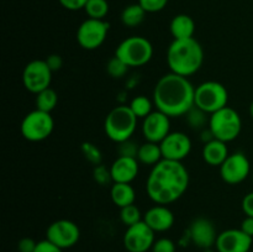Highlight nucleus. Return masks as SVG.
Instances as JSON below:
<instances>
[{
    "mask_svg": "<svg viewBox=\"0 0 253 252\" xmlns=\"http://www.w3.org/2000/svg\"><path fill=\"white\" fill-rule=\"evenodd\" d=\"M137 158L118 156L110 166L114 183H131L138 175L140 166Z\"/></svg>",
    "mask_w": 253,
    "mask_h": 252,
    "instance_id": "nucleus-19",
    "label": "nucleus"
},
{
    "mask_svg": "<svg viewBox=\"0 0 253 252\" xmlns=\"http://www.w3.org/2000/svg\"><path fill=\"white\" fill-rule=\"evenodd\" d=\"M203 62L204 51L194 37L173 40L167 49V63L172 73L188 78L202 68Z\"/></svg>",
    "mask_w": 253,
    "mask_h": 252,
    "instance_id": "nucleus-3",
    "label": "nucleus"
},
{
    "mask_svg": "<svg viewBox=\"0 0 253 252\" xmlns=\"http://www.w3.org/2000/svg\"><path fill=\"white\" fill-rule=\"evenodd\" d=\"M162 160L163 156L160 143L146 141L145 143L140 145L137 153V161L141 165L152 166L153 167V166H156Z\"/></svg>",
    "mask_w": 253,
    "mask_h": 252,
    "instance_id": "nucleus-23",
    "label": "nucleus"
},
{
    "mask_svg": "<svg viewBox=\"0 0 253 252\" xmlns=\"http://www.w3.org/2000/svg\"><path fill=\"white\" fill-rule=\"evenodd\" d=\"M229 155L226 142L216 140V138H212L203 147V160L212 167H220L229 157Z\"/></svg>",
    "mask_w": 253,
    "mask_h": 252,
    "instance_id": "nucleus-20",
    "label": "nucleus"
},
{
    "mask_svg": "<svg viewBox=\"0 0 253 252\" xmlns=\"http://www.w3.org/2000/svg\"><path fill=\"white\" fill-rule=\"evenodd\" d=\"M250 115H251V118L253 119V101L251 103V105H250Z\"/></svg>",
    "mask_w": 253,
    "mask_h": 252,
    "instance_id": "nucleus-42",
    "label": "nucleus"
},
{
    "mask_svg": "<svg viewBox=\"0 0 253 252\" xmlns=\"http://www.w3.org/2000/svg\"><path fill=\"white\" fill-rule=\"evenodd\" d=\"M54 128V120L51 113L41 111L39 109L30 111L22 119L20 131L21 135L31 142H40L52 135Z\"/></svg>",
    "mask_w": 253,
    "mask_h": 252,
    "instance_id": "nucleus-8",
    "label": "nucleus"
},
{
    "mask_svg": "<svg viewBox=\"0 0 253 252\" xmlns=\"http://www.w3.org/2000/svg\"><path fill=\"white\" fill-rule=\"evenodd\" d=\"M128 68H130V67L116 56H114L113 58L108 62V64H106V72H108L109 76L113 77L114 79H120L123 78V77H125Z\"/></svg>",
    "mask_w": 253,
    "mask_h": 252,
    "instance_id": "nucleus-30",
    "label": "nucleus"
},
{
    "mask_svg": "<svg viewBox=\"0 0 253 252\" xmlns=\"http://www.w3.org/2000/svg\"><path fill=\"white\" fill-rule=\"evenodd\" d=\"M35 252H63V250L59 249V247L56 246L54 244H52V242L48 241L47 239H44L42 240V241L37 242Z\"/></svg>",
    "mask_w": 253,
    "mask_h": 252,
    "instance_id": "nucleus-37",
    "label": "nucleus"
},
{
    "mask_svg": "<svg viewBox=\"0 0 253 252\" xmlns=\"http://www.w3.org/2000/svg\"><path fill=\"white\" fill-rule=\"evenodd\" d=\"M81 151L84 157H85V160L90 162L91 165H101L103 156H101V151L96 147V145L91 142H83L81 146Z\"/></svg>",
    "mask_w": 253,
    "mask_h": 252,
    "instance_id": "nucleus-31",
    "label": "nucleus"
},
{
    "mask_svg": "<svg viewBox=\"0 0 253 252\" xmlns=\"http://www.w3.org/2000/svg\"><path fill=\"white\" fill-rule=\"evenodd\" d=\"M115 56L128 67H142L153 57V46L146 37L131 36L119 43Z\"/></svg>",
    "mask_w": 253,
    "mask_h": 252,
    "instance_id": "nucleus-6",
    "label": "nucleus"
},
{
    "mask_svg": "<svg viewBox=\"0 0 253 252\" xmlns=\"http://www.w3.org/2000/svg\"><path fill=\"white\" fill-rule=\"evenodd\" d=\"M241 207L246 216L253 217V192L245 195L244 199H242Z\"/></svg>",
    "mask_w": 253,
    "mask_h": 252,
    "instance_id": "nucleus-40",
    "label": "nucleus"
},
{
    "mask_svg": "<svg viewBox=\"0 0 253 252\" xmlns=\"http://www.w3.org/2000/svg\"><path fill=\"white\" fill-rule=\"evenodd\" d=\"M120 220L126 227L132 226V225L137 224V222L142 221L143 216L141 210L135 204L127 205L120 209Z\"/></svg>",
    "mask_w": 253,
    "mask_h": 252,
    "instance_id": "nucleus-28",
    "label": "nucleus"
},
{
    "mask_svg": "<svg viewBox=\"0 0 253 252\" xmlns=\"http://www.w3.org/2000/svg\"><path fill=\"white\" fill-rule=\"evenodd\" d=\"M52 73L44 59H34L25 66L22 72V83L30 93L39 94L40 91L49 88L52 82Z\"/></svg>",
    "mask_w": 253,
    "mask_h": 252,
    "instance_id": "nucleus-10",
    "label": "nucleus"
},
{
    "mask_svg": "<svg viewBox=\"0 0 253 252\" xmlns=\"http://www.w3.org/2000/svg\"><path fill=\"white\" fill-rule=\"evenodd\" d=\"M138 4L146 10V12H158L165 9L168 0H138Z\"/></svg>",
    "mask_w": 253,
    "mask_h": 252,
    "instance_id": "nucleus-34",
    "label": "nucleus"
},
{
    "mask_svg": "<svg viewBox=\"0 0 253 252\" xmlns=\"http://www.w3.org/2000/svg\"><path fill=\"white\" fill-rule=\"evenodd\" d=\"M93 177L94 180H95L99 185H103V187H105L109 183L113 182L110 168H106L104 165L95 166V168H94L93 170Z\"/></svg>",
    "mask_w": 253,
    "mask_h": 252,
    "instance_id": "nucleus-32",
    "label": "nucleus"
},
{
    "mask_svg": "<svg viewBox=\"0 0 253 252\" xmlns=\"http://www.w3.org/2000/svg\"><path fill=\"white\" fill-rule=\"evenodd\" d=\"M110 197L118 208L135 204L136 193L131 183H114L110 188Z\"/></svg>",
    "mask_w": 253,
    "mask_h": 252,
    "instance_id": "nucleus-22",
    "label": "nucleus"
},
{
    "mask_svg": "<svg viewBox=\"0 0 253 252\" xmlns=\"http://www.w3.org/2000/svg\"><path fill=\"white\" fill-rule=\"evenodd\" d=\"M135 114L128 105H119L106 115L104 121V130L106 136L116 143L130 140L137 126Z\"/></svg>",
    "mask_w": 253,
    "mask_h": 252,
    "instance_id": "nucleus-4",
    "label": "nucleus"
},
{
    "mask_svg": "<svg viewBox=\"0 0 253 252\" xmlns=\"http://www.w3.org/2000/svg\"><path fill=\"white\" fill-rule=\"evenodd\" d=\"M203 252H216V251H212L211 249H209V250H204V251H203Z\"/></svg>",
    "mask_w": 253,
    "mask_h": 252,
    "instance_id": "nucleus-43",
    "label": "nucleus"
},
{
    "mask_svg": "<svg viewBox=\"0 0 253 252\" xmlns=\"http://www.w3.org/2000/svg\"><path fill=\"white\" fill-rule=\"evenodd\" d=\"M155 234L142 220L126 229L123 239L124 247L127 252H147L155 244Z\"/></svg>",
    "mask_w": 253,
    "mask_h": 252,
    "instance_id": "nucleus-12",
    "label": "nucleus"
},
{
    "mask_svg": "<svg viewBox=\"0 0 253 252\" xmlns=\"http://www.w3.org/2000/svg\"><path fill=\"white\" fill-rule=\"evenodd\" d=\"M143 221L155 232H165L174 225V214L166 205H155L143 214Z\"/></svg>",
    "mask_w": 253,
    "mask_h": 252,
    "instance_id": "nucleus-18",
    "label": "nucleus"
},
{
    "mask_svg": "<svg viewBox=\"0 0 253 252\" xmlns=\"http://www.w3.org/2000/svg\"><path fill=\"white\" fill-rule=\"evenodd\" d=\"M219 168L222 180L231 185L242 183L251 173V163L247 156L242 152L229 155Z\"/></svg>",
    "mask_w": 253,
    "mask_h": 252,
    "instance_id": "nucleus-13",
    "label": "nucleus"
},
{
    "mask_svg": "<svg viewBox=\"0 0 253 252\" xmlns=\"http://www.w3.org/2000/svg\"><path fill=\"white\" fill-rule=\"evenodd\" d=\"M110 25L105 20L86 19L77 30V41L79 46L88 51L99 48L108 36Z\"/></svg>",
    "mask_w": 253,
    "mask_h": 252,
    "instance_id": "nucleus-9",
    "label": "nucleus"
},
{
    "mask_svg": "<svg viewBox=\"0 0 253 252\" xmlns=\"http://www.w3.org/2000/svg\"><path fill=\"white\" fill-rule=\"evenodd\" d=\"M227 101H229V91L226 86L219 82L208 81L195 88V106L209 115L227 106Z\"/></svg>",
    "mask_w": 253,
    "mask_h": 252,
    "instance_id": "nucleus-7",
    "label": "nucleus"
},
{
    "mask_svg": "<svg viewBox=\"0 0 253 252\" xmlns=\"http://www.w3.org/2000/svg\"><path fill=\"white\" fill-rule=\"evenodd\" d=\"M58 1L64 9L71 10V11H77V10L84 9L88 0H58Z\"/></svg>",
    "mask_w": 253,
    "mask_h": 252,
    "instance_id": "nucleus-38",
    "label": "nucleus"
},
{
    "mask_svg": "<svg viewBox=\"0 0 253 252\" xmlns=\"http://www.w3.org/2000/svg\"><path fill=\"white\" fill-rule=\"evenodd\" d=\"M57 103H58V95L51 86L36 94V109L39 110L51 113L57 106Z\"/></svg>",
    "mask_w": 253,
    "mask_h": 252,
    "instance_id": "nucleus-25",
    "label": "nucleus"
},
{
    "mask_svg": "<svg viewBox=\"0 0 253 252\" xmlns=\"http://www.w3.org/2000/svg\"><path fill=\"white\" fill-rule=\"evenodd\" d=\"M195 88L187 77L175 73L165 74L153 89V103L157 110L169 118L187 115L194 104Z\"/></svg>",
    "mask_w": 253,
    "mask_h": 252,
    "instance_id": "nucleus-2",
    "label": "nucleus"
},
{
    "mask_svg": "<svg viewBox=\"0 0 253 252\" xmlns=\"http://www.w3.org/2000/svg\"><path fill=\"white\" fill-rule=\"evenodd\" d=\"M240 229L247 234L249 236H251L253 239V217L252 216H246L241 222V227Z\"/></svg>",
    "mask_w": 253,
    "mask_h": 252,
    "instance_id": "nucleus-41",
    "label": "nucleus"
},
{
    "mask_svg": "<svg viewBox=\"0 0 253 252\" xmlns=\"http://www.w3.org/2000/svg\"><path fill=\"white\" fill-rule=\"evenodd\" d=\"M163 160L178 161L182 162L189 156L192 151V140L189 136L180 131L169 132L165 140L160 143Z\"/></svg>",
    "mask_w": 253,
    "mask_h": 252,
    "instance_id": "nucleus-14",
    "label": "nucleus"
},
{
    "mask_svg": "<svg viewBox=\"0 0 253 252\" xmlns=\"http://www.w3.org/2000/svg\"><path fill=\"white\" fill-rule=\"evenodd\" d=\"M84 11L89 19L104 20L109 12V2L106 0H88Z\"/></svg>",
    "mask_w": 253,
    "mask_h": 252,
    "instance_id": "nucleus-27",
    "label": "nucleus"
},
{
    "mask_svg": "<svg viewBox=\"0 0 253 252\" xmlns=\"http://www.w3.org/2000/svg\"><path fill=\"white\" fill-rule=\"evenodd\" d=\"M146 14V10L138 2L127 5L121 12V21L126 27H136L142 24Z\"/></svg>",
    "mask_w": 253,
    "mask_h": 252,
    "instance_id": "nucleus-24",
    "label": "nucleus"
},
{
    "mask_svg": "<svg viewBox=\"0 0 253 252\" xmlns=\"http://www.w3.org/2000/svg\"><path fill=\"white\" fill-rule=\"evenodd\" d=\"M252 252H253V251H252Z\"/></svg>",
    "mask_w": 253,
    "mask_h": 252,
    "instance_id": "nucleus-45",
    "label": "nucleus"
},
{
    "mask_svg": "<svg viewBox=\"0 0 253 252\" xmlns=\"http://www.w3.org/2000/svg\"><path fill=\"white\" fill-rule=\"evenodd\" d=\"M46 239L58 246L59 249H69L79 241L81 230L78 225L71 220H56L47 227Z\"/></svg>",
    "mask_w": 253,
    "mask_h": 252,
    "instance_id": "nucleus-11",
    "label": "nucleus"
},
{
    "mask_svg": "<svg viewBox=\"0 0 253 252\" xmlns=\"http://www.w3.org/2000/svg\"><path fill=\"white\" fill-rule=\"evenodd\" d=\"M209 114L203 111L202 109L197 108L195 105L187 113V121L193 128H202L207 124L209 125Z\"/></svg>",
    "mask_w": 253,
    "mask_h": 252,
    "instance_id": "nucleus-29",
    "label": "nucleus"
},
{
    "mask_svg": "<svg viewBox=\"0 0 253 252\" xmlns=\"http://www.w3.org/2000/svg\"><path fill=\"white\" fill-rule=\"evenodd\" d=\"M152 252H175V244L170 239L162 237L156 240L152 246Z\"/></svg>",
    "mask_w": 253,
    "mask_h": 252,
    "instance_id": "nucleus-35",
    "label": "nucleus"
},
{
    "mask_svg": "<svg viewBox=\"0 0 253 252\" xmlns=\"http://www.w3.org/2000/svg\"><path fill=\"white\" fill-rule=\"evenodd\" d=\"M209 130L216 140L224 141L226 143L231 142L241 133V116L235 109L225 106L210 115Z\"/></svg>",
    "mask_w": 253,
    "mask_h": 252,
    "instance_id": "nucleus-5",
    "label": "nucleus"
},
{
    "mask_svg": "<svg viewBox=\"0 0 253 252\" xmlns=\"http://www.w3.org/2000/svg\"><path fill=\"white\" fill-rule=\"evenodd\" d=\"M170 132V118L160 110L152 111L143 119L142 133L146 141L161 143Z\"/></svg>",
    "mask_w": 253,
    "mask_h": 252,
    "instance_id": "nucleus-15",
    "label": "nucleus"
},
{
    "mask_svg": "<svg viewBox=\"0 0 253 252\" xmlns=\"http://www.w3.org/2000/svg\"><path fill=\"white\" fill-rule=\"evenodd\" d=\"M217 232L211 220L207 217H197L190 224L189 237L193 244L199 249L209 250L215 246L217 240Z\"/></svg>",
    "mask_w": 253,
    "mask_h": 252,
    "instance_id": "nucleus-17",
    "label": "nucleus"
},
{
    "mask_svg": "<svg viewBox=\"0 0 253 252\" xmlns=\"http://www.w3.org/2000/svg\"><path fill=\"white\" fill-rule=\"evenodd\" d=\"M155 105L151 99H148L145 95H138L135 96L132 100L130 101V109L132 110V113L135 114L137 119H145L146 116L150 115L152 113V108Z\"/></svg>",
    "mask_w": 253,
    "mask_h": 252,
    "instance_id": "nucleus-26",
    "label": "nucleus"
},
{
    "mask_svg": "<svg viewBox=\"0 0 253 252\" xmlns=\"http://www.w3.org/2000/svg\"><path fill=\"white\" fill-rule=\"evenodd\" d=\"M253 239L245 234L241 229L224 230L217 235V252H250Z\"/></svg>",
    "mask_w": 253,
    "mask_h": 252,
    "instance_id": "nucleus-16",
    "label": "nucleus"
},
{
    "mask_svg": "<svg viewBox=\"0 0 253 252\" xmlns=\"http://www.w3.org/2000/svg\"><path fill=\"white\" fill-rule=\"evenodd\" d=\"M47 63V66L51 68L52 72H57L59 71V69L62 68V66H63V59H62V57L59 56V54H49V56H47V58L44 59Z\"/></svg>",
    "mask_w": 253,
    "mask_h": 252,
    "instance_id": "nucleus-39",
    "label": "nucleus"
},
{
    "mask_svg": "<svg viewBox=\"0 0 253 252\" xmlns=\"http://www.w3.org/2000/svg\"><path fill=\"white\" fill-rule=\"evenodd\" d=\"M37 246V242L31 237H22L17 242V251L19 252H35Z\"/></svg>",
    "mask_w": 253,
    "mask_h": 252,
    "instance_id": "nucleus-36",
    "label": "nucleus"
},
{
    "mask_svg": "<svg viewBox=\"0 0 253 252\" xmlns=\"http://www.w3.org/2000/svg\"><path fill=\"white\" fill-rule=\"evenodd\" d=\"M138 148H140V146H137V143L133 142L130 138V140H126L124 142L119 143L118 152L119 156H123V157L137 158Z\"/></svg>",
    "mask_w": 253,
    "mask_h": 252,
    "instance_id": "nucleus-33",
    "label": "nucleus"
},
{
    "mask_svg": "<svg viewBox=\"0 0 253 252\" xmlns=\"http://www.w3.org/2000/svg\"><path fill=\"white\" fill-rule=\"evenodd\" d=\"M169 30L174 40L190 39V37L194 36L195 22L187 14L175 15L170 21Z\"/></svg>",
    "mask_w": 253,
    "mask_h": 252,
    "instance_id": "nucleus-21",
    "label": "nucleus"
},
{
    "mask_svg": "<svg viewBox=\"0 0 253 252\" xmlns=\"http://www.w3.org/2000/svg\"><path fill=\"white\" fill-rule=\"evenodd\" d=\"M252 180H253V172H252Z\"/></svg>",
    "mask_w": 253,
    "mask_h": 252,
    "instance_id": "nucleus-44",
    "label": "nucleus"
},
{
    "mask_svg": "<svg viewBox=\"0 0 253 252\" xmlns=\"http://www.w3.org/2000/svg\"><path fill=\"white\" fill-rule=\"evenodd\" d=\"M189 187V172L182 162L162 160L153 166L146 182V192L153 203L168 205L177 202Z\"/></svg>",
    "mask_w": 253,
    "mask_h": 252,
    "instance_id": "nucleus-1",
    "label": "nucleus"
}]
</instances>
